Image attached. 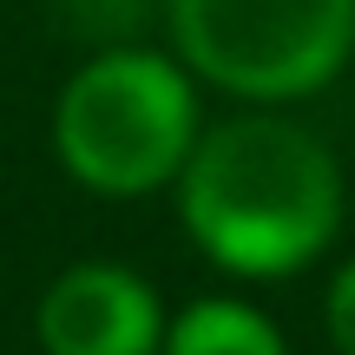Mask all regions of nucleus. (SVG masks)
Masks as SVG:
<instances>
[{
  "mask_svg": "<svg viewBox=\"0 0 355 355\" xmlns=\"http://www.w3.org/2000/svg\"><path fill=\"white\" fill-rule=\"evenodd\" d=\"M171 198L211 270L230 283H290L336 250L349 178L329 139L290 119V105H243L204 125Z\"/></svg>",
  "mask_w": 355,
  "mask_h": 355,
  "instance_id": "obj_1",
  "label": "nucleus"
},
{
  "mask_svg": "<svg viewBox=\"0 0 355 355\" xmlns=\"http://www.w3.org/2000/svg\"><path fill=\"white\" fill-rule=\"evenodd\" d=\"M204 139V86L171 46L112 40L66 73L46 112L53 165L105 204H139L178 184Z\"/></svg>",
  "mask_w": 355,
  "mask_h": 355,
  "instance_id": "obj_2",
  "label": "nucleus"
},
{
  "mask_svg": "<svg viewBox=\"0 0 355 355\" xmlns=\"http://www.w3.org/2000/svg\"><path fill=\"white\" fill-rule=\"evenodd\" d=\"M171 53L237 105H303L355 66V0H165Z\"/></svg>",
  "mask_w": 355,
  "mask_h": 355,
  "instance_id": "obj_3",
  "label": "nucleus"
},
{
  "mask_svg": "<svg viewBox=\"0 0 355 355\" xmlns=\"http://www.w3.org/2000/svg\"><path fill=\"white\" fill-rule=\"evenodd\" d=\"M171 309L152 277L112 257H79L40 290L33 343L40 355H158Z\"/></svg>",
  "mask_w": 355,
  "mask_h": 355,
  "instance_id": "obj_4",
  "label": "nucleus"
},
{
  "mask_svg": "<svg viewBox=\"0 0 355 355\" xmlns=\"http://www.w3.org/2000/svg\"><path fill=\"white\" fill-rule=\"evenodd\" d=\"M158 355H290V336L250 296H198L171 316Z\"/></svg>",
  "mask_w": 355,
  "mask_h": 355,
  "instance_id": "obj_5",
  "label": "nucleus"
},
{
  "mask_svg": "<svg viewBox=\"0 0 355 355\" xmlns=\"http://www.w3.org/2000/svg\"><path fill=\"white\" fill-rule=\"evenodd\" d=\"M322 336L336 355H355V257H343L322 290Z\"/></svg>",
  "mask_w": 355,
  "mask_h": 355,
  "instance_id": "obj_6",
  "label": "nucleus"
}]
</instances>
